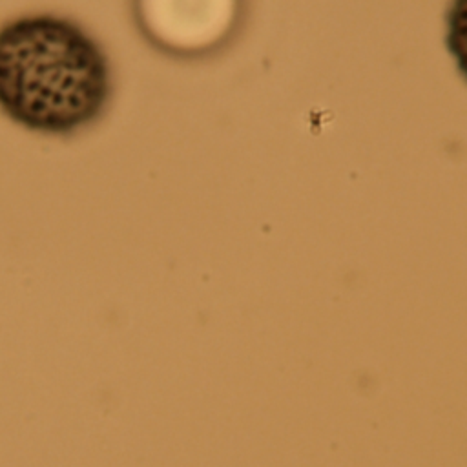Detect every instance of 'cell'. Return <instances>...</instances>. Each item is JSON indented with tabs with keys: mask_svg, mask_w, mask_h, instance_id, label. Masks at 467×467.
Segmentation results:
<instances>
[{
	"mask_svg": "<svg viewBox=\"0 0 467 467\" xmlns=\"http://www.w3.org/2000/svg\"><path fill=\"white\" fill-rule=\"evenodd\" d=\"M445 49L467 82V0H451L445 9Z\"/></svg>",
	"mask_w": 467,
	"mask_h": 467,
	"instance_id": "3",
	"label": "cell"
},
{
	"mask_svg": "<svg viewBox=\"0 0 467 467\" xmlns=\"http://www.w3.org/2000/svg\"><path fill=\"white\" fill-rule=\"evenodd\" d=\"M235 13L237 0H137V16L150 40L182 55L217 46Z\"/></svg>",
	"mask_w": 467,
	"mask_h": 467,
	"instance_id": "2",
	"label": "cell"
},
{
	"mask_svg": "<svg viewBox=\"0 0 467 467\" xmlns=\"http://www.w3.org/2000/svg\"><path fill=\"white\" fill-rule=\"evenodd\" d=\"M109 97L108 55L80 24L36 13L0 27V111L15 124L69 135L93 124Z\"/></svg>",
	"mask_w": 467,
	"mask_h": 467,
	"instance_id": "1",
	"label": "cell"
}]
</instances>
